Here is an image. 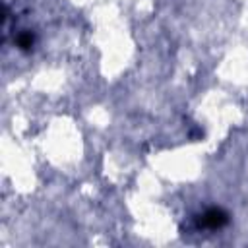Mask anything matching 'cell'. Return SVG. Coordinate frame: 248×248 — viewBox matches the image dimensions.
<instances>
[{
	"label": "cell",
	"instance_id": "cell-1",
	"mask_svg": "<svg viewBox=\"0 0 248 248\" xmlns=\"http://www.w3.org/2000/svg\"><path fill=\"white\" fill-rule=\"evenodd\" d=\"M229 223V213L221 207H207L198 217V227L207 231H219Z\"/></svg>",
	"mask_w": 248,
	"mask_h": 248
},
{
	"label": "cell",
	"instance_id": "cell-2",
	"mask_svg": "<svg viewBox=\"0 0 248 248\" xmlns=\"http://www.w3.org/2000/svg\"><path fill=\"white\" fill-rule=\"evenodd\" d=\"M14 43H16V46H17L19 50L27 52V50H31L33 45H35V37H33L31 31H19V33L14 37Z\"/></svg>",
	"mask_w": 248,
	"mask_h": 248
}]
</instances>
